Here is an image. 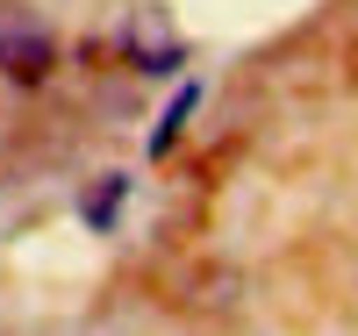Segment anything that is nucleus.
I'll use <instances>...</instances> for the list:
<instances>
[{"mask_svg":"<svg viewBox=\"0 0 358 336\" xmlns=\"http://www.w3.org/2000/svg\"><path fill=\"white\" fill-rule=\"evenodd\" d=\"M50 65H57V36H50V22L8 0V8H0V72L22 79V86H36V79H50Z\"/></svg>","mask_w":358,"mask_h":336,"instance_id":"1","label":"nucleus"},{"mask_svg":"<svg viewBox=\"0 0 358 336\" xmlns=\"http://www.w3.org/2000/svg\"><path fill=\"white\" fill-rule=\"evenodd\" d=\"M122 50L136 57L143 72H172L179 57H187V43H179L172 29H165V15H158V8H143V15H129V29H122Z\"/></svg>","mask_w":358,"mask_h":336,"instance_id":"2","label":"nucleus"},{"mask_svg":"<svg viewBox=\"0 0 358 336\" xmlns=\"http://www.w3.org/2000/svg\"><path fill=\"white\" fill-rule=\"evenodd\" d=\"M194 108H201V86H179V94H172V108H165V122H158V136H151V158H165V150H172L179 122H187Z\"/></svg>","mask_w":358,"mask_h":336,"instance_id":"3","label":"nucleus"},{"mask_svg":"<svg viewBox=\"0 0 358 336\" xmlns=\"http://www.w3.org/2000/svg\"><path fill=\"white\" fill-rule=\"evenodd\" d=\"M122 193H129V179H108L94 200H79V215L94 222V229H108V222H115V207H122Z\"/></svg>","mask_w":358,"mask_h":336,"instance_id":"4","label":"nucleus"}]
</instances>
